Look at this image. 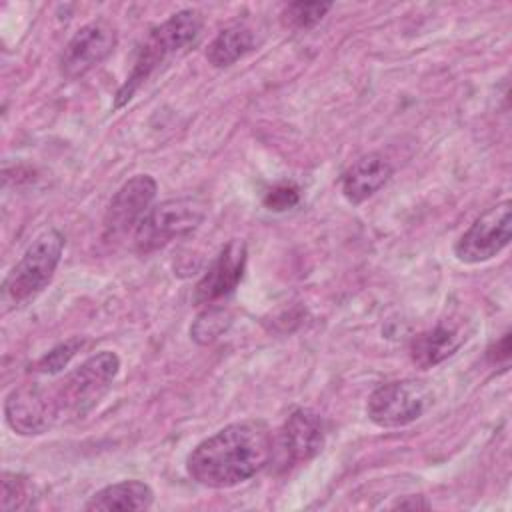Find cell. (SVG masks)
Listing matches in <instances>:
<instances>
[{
    "label": "cell",
    "mask_w": 512,
    "mask_h": 512,
    "mask_svg": "<svg viewBox=\"0 0 512 512\" xmlns=\"http://www.w3.org/2000/svg\"><path fill=\"white\" fill-rule=\"evenodd\" d=\"M154 502V492L146 482L124 480L104 486L84 504L86 510H146Z\"/></svg>",
    "instance_id": "15"
},
{
    "label": "cell",
    "mask_w": 512,
    "mask_h": 512,
    "mask_svg": "<svg viewBox=\"0 0 512 512\" xmlns=\"http://www.w3.org/2000/svg\"><path fill=\"white\" fill-rule=\"evenodd\" d=\"M204 18L198 10L184 8L164 20L160 26L152 28L146 36L142 48L138 50L134 68L126 82L118 88L114 96V108H122L132 100L136 90L174 54L186 50V46L194 44L202 32Z\"/></svg>",
    "instance_id": "3"
},
{
    "label": "cell",
    "mask_w": 512,
    "mask_h": 512,
    "mask_svg": "<svg viewBox=\"0 0 512 512\" xmlns=\"http://www.w3.org/2000/svg\"><path fill=\"white\" fill-rule=\"evenodd\" d=\"M512 238V204L504 200L480 214L456 240L454 256L464 264H480L500 254Z\"/></svg>",
    "instance_id": "7"
},
{
    "label": "cell",
    "mask_w": 512,
    "mask_h": 512,
    "mask_svg": "<svg viewBox=\"0 0 512 512\" xmlns=\"http://www.w3.org/2000/svg\"><path fill=\"white\" fill-rule=\"evenodd\" d=\"M272 456L274 436L266 422L240 420L192 448L186 472L206 488H232L258 474Z\"/></svg>",
    "instance_id": "1"
},
{
    "label": "cell",
    "mask_w": 512,
    "mask_h": 512,
    "mask_svg": "<svg viewBox=\"0 0 512 512\" xmlns=\"http://www.w3.org/2000/svg\"><path fill=\"white\" fill-rule=\"evenodd\" d=\"M84 344H86L84 338H70V340H66V342L54 346L50 352H46V354L34 364V368H30V370H32V372H38V374H48V376L58 374V372H62V370L68 366V362L74 358V354H76Z\"/></svg>",
    "instance_id": "20"
},
{
    "label": "cell",
    "mask_w": 512,
    "mask_h": 512,
    "mask_svg": "<svg viewBox=\"0 0 512 512\" xmlns=\"http://www.w3.org/2000/svg\"><path fill=\"white\" fill-rule=\"evenodd\" d=\"M300 202V188L294 182H278L266 190L262 204L272 212H284Z\"/></svg>",
    "instance_id": "21"
},
{
    "label": "cell",
    "mask_w": 512,
    "mask_h": 512,
    "mask_svg": "<svg viewBox=\"0 0 512 512\" xmlns=\"http://www.w3.org/2000/svg\"><path fill=\"white\" fill-rule=\"evenodd\" d=\"M434 402L432 390L420 380H394L378 386L366 404L368 418L380 428H400L416 422Z\"/></svg>",
    "instance_id": "6"
},
{
    "label": "cell",
    "mask_w": 512,
    "mask_h": 512,
    "mask_svg": "<svg viewBox=\"0 0 512 512\" xmlns=\"http://www.w3.org/2000/svg\"><path fill=\"white\" fill-rule=\"evenodd\" d=\"M256 48L252 28L244 24H230L222 28L206 48V60L214 68H228Z\"/></svg>",
    "instance_id": "16"
},
{
    "label": "cell",
    "mask_w": 512,
    "mask_h": 512,
    "mask_svg": "<svg viewBox=\"0 0 512 512\" xmlns=\"http://www.w3.org/2000/svg\"><path fill=\"white\" fill-rule=\"evenodd\" d=\"M118 370L120 358L110 350H102L52 386H40L50 428L88 416L112 388Z\"/></svg>",
    "instance_id": "2"
},
{
    "label": "cell",
    "mask_w": 512,
    "mask_h": 512,
    "mask_svg": "<svg viewBox=\"0 0 512 512\" xmlns=\"http://www.w3.org/2000/svg\"><path fill=\"white\" fill-rule=\"evenodd\" d=\"M510 356V334H502V338L498 342H494L490 348H488V360L492 364H498V362H506Z\"/></svg>",
    "instance_id": "22"
},
{
    "label": "cell",
    "mask_w": 512,
    "mask_h": 512,
    "mask_svg": "<svg viewBox=\"0 0 512 512\" xmlns=\"http://www.w3.org/2000/svg\"><path fill=\"white\" fill-rule=\"evenodd\" d=\"M324 422L310 408H296L280 428L278 448L284 466H296L312 460L324 446Z\"/></svg>",
    "instance_id": "10"
},
{
    "label": "cell",
    "mask_w": 512,
    "mask_h": 512,
    "mask_svg": "<svg viewBox=\"0 0 512 512\" xmlns=\"http://www.w3.org/2000/svg\"><path fill=\"white\" fill-rule=\"evenodd\" d=\"M8 426L24 436L44 434L50 430L46 408L40 394V384H24L14 388L4 402Z\"/></svg>",
    "instance_id": "13"
},
{
    "label": "cell",
    "mask_w": 512,
    "mask_h": 512,
    "mask_svg": "<svg viewBox=\"0 0 512 512\" xmlns=\"http://www.w3.org/2000/svg\"><path fill=\"white\" fill-rule=\"evenodd\" d=\"M332 8V2H290L284 6L280 18L286 28L306 30L316 26Z\"/></svg>",
    "instance_id": "18"
},
{
    "label": "cell",
    "mask_w": 512,
    "mask_h": 512,
    "mask_svg": "<svg viewBox=\"0 0 512 512\" xmlns=\"http://www.w3.org/2000/svg\"><path fill=\"white\" fill-rule=\"evenodd\" d=\"M158 184L150 174H138L124 182L118 192L112 196L106 214H104V240H120L126 234H134L140 220L150 210L152 200L156 198Z\"/></svg>",
    "instance_id": "9"
},
{
    "label": "cell",
    "mask_w": 512,
    "mask_h": 512,
    "mask_svg": "<svg viewBox=\"0 0 512 512\" xmlns=\"http://www.w3.org/2000/svg\"><path fill=\"white\" fill-rule=\"evenodd\" d=\"M230 314L220 306H208L190 326V334L198 344H210L230 326Z\"/></svg>",
    "instance_id": "19"
},
{
    "label": "cell",
    "mask_w": 512,
    "mask_h": 512,
    "mask_svg": "<svg viewBox=\"0 0 512 512\" xmlns=\"http://www.w3.org/2000/svg\"><path fill=\"white\" fill-rule=\"evenodd\" d=\"M394 174L390 160L380 152H368L352 162L342 174V194L352 204L374 196Z\"/></svg>",
    "instance_id": "12"
},
{
    "label": "cell",
    "mask_w": 512,
    "mask_h": 512,
    "mask_svg": "<svg viewBox=\"0 0 512 512\" xmlns=\"http://www.w3.org/2000/svg\"><path fill=\"white\" fill-rule=\"evenodd\" d=\"M246 256V242L238 238L230 240L210 264L206 274L198 280L194 288V302L216 306L220 300L228 298L244 276Z\"/></svg>",
    "instance_id": "11"
},
{
    "label": "cell",
    "mask_w": 512,
    "mask_h": 512,
    "mask_svg": "<svg viewBox=\"0 0 512 512\" xmlns=\"http://www.w3.org/2000/svg\"><path fill=\"white\" fill-rule=\"evenodd\" d=\"M116 28L100 18L84 24L64 46L60 56V74L68 80H78L100 66L116 48Z\"/></svg>",
    "instance_id": "8"
},
{
    "label": "cell",
    "mask_w": 512,
    "mask_h": 512,
    "mask_svg": "<svg viewBox=\"0 0 512 512\" xmlns=\"http://www.w3.org/2000/svg\"><path fill=\"white\" fill-rule=\"evenodd\" d=\"M466 332L460 324L440 322L430 330L416 334L410 340V358L420 368H432L452 354L466 342Z\"/></svg>",
    "instance_id": "14"
},
{
    "label": "cell",
    "mask_w": 512,
    "mask_h": 512,
    "mask_svg": "<svg viewBox=\"0 0 512 512\" xmlns=\"http://www.w3.org/2000/svg\"><path fill=\"white\" fill-rule=\"evenodd\" d=\"M410 500H398L392 504V508H412V510H418V508H430V504L422 498V496H408Z\"/></svg>",
    "instance_id": "23"
},
{
    "label": "cell",
    "mask_w": 512,
    "mask_h": 512,
    "mask_svg": "<svg viewBox=\"0 0 512 512\" xmlns=\"http://www.w3.org/2000/svg\"><path fill=\"white\" fill-rule=\"evenodd\" d=\"M206 218V204L200 198H170L146 212L136 226L132 240L140 254L164 248L176 238L192 234Z\"/></svg>",
    "instance_id": "5"
},
{
    "label": "cell",
    "mask_w": 512,
    "mask_h": 512,
    "mask_svg": "<svg viewBox=\"0 0 512 512\" xmlns=\"http://www.w3.org/2000/svg\"><path fill=\"white\" fill-rule=\"evenodd\" d=\"M64 244V236L50 228L24 250L2 284V304L6 310L26 304L50 284L60 264Z\"/></svg>",
    "instance_id": "4"
},
{
    "label": "cell",
    "mask_w": 512,
    "mask_h": 512,
    "mask_svg": "<svg viewBox=\"0 0 512 512\" xmlns=\"http://www.w3.org/2000/svg\"><path fill=\"white\" fill-rule=\"evenodd\" d=\"M34 486L28 478L4 472L2 474V496H0V508L4 512L8 510H26L34 506Z\"/></svg>",
    "instance_id": "17"
}]
</instances>
